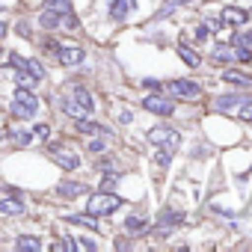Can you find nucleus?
Here are the masks:
<instances>
[{"label":"nucleus","mask_w":252,"mask_h":252,"mask_svg":"<svg viewBox=\"0 0 252 252\" xmlns=\"http://www.w3.org/2000/svg\"><path fill=\"white\" fill-rule=\"evenodd\" d=\"M237 119H240V122H252V101H249V104H240Z\"/></svg>","instance_id":"b1692460"},{"label":"nucleus","mask_w":252,"mask_h":252,"mask_svg":"<svg viewBox=\"0 0 252 252\" xmlns=\"http://www.w3.org/2000/svg\"><path fill=\"white\" fill-rule=\"evenodd\" d=\"M9 137L15 140V146H30L33 143V131H12Z\"/></svg>","instance_id":"412c9836"},{"label":"nucleus","mask_w":252,"mask_h":252,"mask_svg":"<svg viewBox=\"0 0 252 252\" xmlns=\"http://www.w3.org/2000/svg\"><path fill=\"white\" fill-rule=\"evenodd\" d=\"M104 149H107V143H98V140H92V143H89V152H92V155H101Z\"/></svg>","instance_id":"c85d7f7f"},{"label":"nucleus","mask_w":252,"mask_h":252,"mask_svg":"<svg viewBox=\"0 0 252 252\" xmlns=\"http://www.w3.org/2000/svg\"><path fill=\"white\" fill-rule=\"evenodd\" d=\"M83 190H86V187L77 184V181H63V184H60V193H63V196H80Z\"/></svg>","instance_id":"6ab92c4d"},{"label":"nucleus","mask_w":252,"mask_h":252,"mask_svg":"<svg viewBox=\"0 0 252 252\" xmlns=\"http://www.w3.org/2000/svg\"><path fill=\"white\" fill-rule=\"evenodd\" d=\"M9 63H12L15 68H21V71L33 74L36 80H42V77H45V68H42V63H39V60H24V57H18V54H9Z\"/></svg>","instance_id":"6e6552de"},{"label":"nucleus","mask_w":252,"mask_h":252,"mask_svg":"<svg viewBox=\"0 0 252 252\" xmlns=\"http://www.w3.org/2000/svg\"><path fill=\"white\" fill-rule=\"evenodd\" d=\"M86 208H89L92 217H107V214H113V211L122 208V199L116 193H95V196H89Z\"/></svg>","instance_id":"7ed1b4c3"},{"label":"nucleus","mask_w":252,"mask_h":252,"mask_svg":"<svg viewBox=\"0 0 252 252\" xmlns=\"http://www.w3.org/2000/svg\"><path fill=\"white\" fill-rule=\"evenodd\" d=\"M0 214H6V217H21L24 214V205L18 199H0Z\"/></svg>","instance_id":"f8f14e48"},{"label":"nucleus","mask_w":252,"mask_h":252,"mask_svg":"<svg viewBox=\"0 0 252 252\" xmlns=\"http://www.w3.org/2000/svg\"><path fill=\"white\" fill-rule=\"evenodd\" d=\"M196 39L205 42V39H208V27H199V30H196Z\"/></svg>","instance_id":"c756f323"},{"label":"nucleus","mask_w":252,"mask_h":252,"mask_svg":"<svg viewBox=\"0 0 252 252\" xmlns=\"http://www.w3.org/2000/svg\"><path fill=\"white\" fill-rule=\"evenodd\" d=\"M178 57H181V60H184V63H187V65H190V68H196V65H199V63H202V57H199V54H196V51H190V48H187V45H181V48H178Z\"/></svg>","instance_id":"2eb2a0df"},{"label":"nucleus","mask_w":252,"mask_h":252,"mask_svg":"<svg viewBox=\"0 0 252 252\" xmlns=\"http://www.w3.org/2000/svg\"><path fill=\"white\" fill-rule=\"evenodd\" d=\"M18 83H21V86H27V89H30V86H33V83H36V77H33V74H27V71H21V74H18Z\"/></svg>","instance_id":"cd10ccee"},{"label":"nucleus","mask_w":252,"mask_h":252,"mask_svg":"<svg viewBox=\"0 0 252 252\" xmlns=\"http://www.w3.org/2000/svg\"><path fill=\"white\" fill-rule=\"evenodd\" d=\"M234 104H240V95H222V98H217V110H228Z\"/></svg>","instance_id":"4be33fe9"},{"label":"nucleus","mask_w":252,"mask_h":252,"mask_svg":"<svg viewBox=\"0 0 252 252\" xmlns=\"http://www.w3.org/2000/svg\"><path fill=\"white\" fill-rule=\"evenodd\" d=\"M222 80H225V83H240V86H252V77H246V74H237V71H222Z\"/></svg>","instance_id":"a211bd4d"},{"label":"nucleus","mask_w":252,"mask_h":252,"mask_svg":"<svg viewBox=\"0 0 252 252\" xmlns=\"http://www.w3.org/2000/svg\"><path fill=\"white\" fill-rule=\"evenodd\" d=\"M36 110H39V101H36V95L30 92V89H18L15 92V101H12V116L15 119H33L36 116Z\"/></svg>","instance_id":"f03ea898"},{"label":"nucleus","mask_w":252,"mask_h":252,"mask_svg":"<svg viewBox=\"0 0 252 252\" xmlns=\"http://www.w3.org/2000/svg\"><path fill=\"white\" fill-rule=\"evenodd\" d=\"M143 107L149 113H155V116H172V110H175V104L166 95H146L143 98Z\"/></svg>","instance_id":"0eeeda50"},{"label":"nucleus","mask_w":252,"mask_h":252,"mask_svg":"<svg viewBox=\"0 0 252 252\" xmlns=\"http://www.w3.org/2000/svg\"><path fill=\"white\" fill-rule=\"evenodd\" d=\"M6 30H9V27H6L3 21H0V39H3V36H6Z\"/></svg>","instance_id":"2f4dec72"},{"label":"nucleus","mask_w":252,"mask_h":252,"mask_svg":"<svg viewBox=\"0 0 252 252\" xmlns=\"http://www.w3.org/2000/svg\"><path fill=\"white\" fill-rule=\"evenodd\" d=\"M65 220H68V222H77V225H83V228H98V217H80V214H68Z\"/></svg>","instance_id":"f3484780"},{"label":"nucleus","mask_w":252,"mask_h":252,"mask_svg":"<svg viewBox=\"0 0 252 252\" xmlns=\"http://www.w3.org/2000/svg\"><path fill=\"white\" fill-rule=\"evenodd\" d=\"M246 9H240V6H225L222 12H220V24L222 27H240V24H246Z\"/></svg>","instance_id":"1a4fd4ad"},{"label":"nucleus","mask_w":252,"mask_h":252,"mask_svg":"<svg viewBox=\"0 0 252 252\" xmlns=\"http://www.w3.org/2000/svg\"><path fill=\"white\" fill-rule=\"evenodd\" d=\"M74 128L80 131V134H95V137H113L107 128H104V125H98V122H89L86 116L83 119H74Z\"/></svg>","instance_id":"9d476101"},{"label":"nucleus","mask_w":252,"mask_h":252,"mask_svg":"<svg viewBox=\"0 0 252 252\" xmlns=\"http://www.w3.org/2000/svg\"><path fill=\"white\" fill-rule=\"evenodd\" d=\"M184 3H190V0H166V6L160 9V15H169L172 9H178V6H184Z\"/></svg>","instance_id":"393cba45"},{"label":"nucleus","mask_w":252,"mask_h":252,"mask_svg":"<svg viewBox=\"0 0 252 252\" xmlns=\"http://www.w3.org/2000/svg\"><path fill=\"white\" fill-rule=\"evenodd\" d=\"M128 6H131L128 0H125V3H122V0H113V6H110V18H113V21H122L125 15H128Z\"/></svg>","instance_id":"dca6fc26"},{"label":"nucleus","mask_w":252,"mask_h":252,"mask_svg":"<svg viewBox=\"0 0 252 252\" xmlns=\"http://www.w3.org/2000/svg\"><path fill=\"white\" fill-rule=\"evenodd\" d=\"M146 140L152 143V146H160V149H166V152H175L178 149V143H181V137L175 134V131H169V128H152L149 134H146Z\"/></svg>","instance_id":"20e7f679"},{"label":"nucleus","mask_w":252,"mask_h":252,"mask_svg":"<svg viewBox=\"0 0 252 252\" xmlns=\"http://www.w3.org/2000/svg\"><path fill=\"white\" fill-rule=\"evenodd\" d=\"M181 220H184V217H178V214H169V211H166V214L160 217V225H175V222H181Z\"/></svg>","instance_id":"bb28decb"},{"label":"nucleus","mask_w":252,"mask_h":252,"mask_svg":"<svg viewBox=\"0 0 252 252\" xmlns=\"http://www.w3.org/2000/svg\"><path fill=\"white\" fill-rule=\"evenodd\" d=\"M60 21H63V15H60V12H51V9H45V12L39 15V24H42L45 30H54V27H60Z\"/></svg>","instance_id":"ddd939ff"},{"label":"nucleus","mask_w":252,"mask_h":252,"mask_svg":"<svg viewBox=\"0 0 252 252\" xmlns=\"http://www.w3.org/2000/svg\"><path fill=\"white\" fill-rule=\"evenodd\" d=\"M36 134H39V137H48V134H51V131H48V125H39V128H36Z\"/></svg>","instance_id":"7c9ffc66"},{"label":"nucleus","mask_w":252,"mask_h":252,"mask_svg":"<svg viewBox=\"0 0 252 252\" xmlns=\"http://www.w3.org/2000/svg\"><path fill=\"white\" fill-rule=\"evenodd\" d=\"M57 57H60V63H63V65H77V63H83V51H80V48H74V45H60Z\"/></svg>","instance_id":"9b49d317"},{"label":"nucleus","mask_w":252,"mask_h":252,"mask_svg":"<svg viewBox=\"0 0 252 252\" xmlns=\"http://www.w3.org/2000/svg\"><path fill=\"white\" fill-rule=\"evenodd\" d=\"M0 57H3V48H0Z\"/></svg>","instance_id":"473e14b6"},{"label":"nucleus","mask_w":252,"mask_h":252,"mask_svg":"<svg viewBox=\"0 0 252 252\" xmlns=\"http://www.w3.org/2000/svg\"><path fill=\"white\" fill-rule=\"evenodd\" d=\"M234 45H243V48H249V51H252V30H246V33H240V36L234 39Z\"/></svg>","instance_id":"a878e982"},{"label":"nucleus","mask_w":252,"mask_h":252,"mask_svg":"<svg viewBox=\"0 0 252 252\" xmlns=\"http://www.w3.org/2000/svg\"><path fill=\"white\" fill-rule=\"evenodd\" d=\"M92 107H95V101H92V95H89L83 86L71 89V92L63 98V110H65V116H71V119H83V116H89Z\"/></svg>","instance_id":"f257e3e1"},{"label":"nucleus","mask_w":252,"mask_h":252,"mask_svg":"<svg viewBox=\"0 0 252 252\" xmlns=\"http://www.w3.org/2000/svg\"><path fill=\"white\" fill-rule=\"evenodd\" d=\"M125 228H128V231H146V228H149V222H146V220H140V217H128V220H125Z\"/></svg>","instance_id":"aec40b11"},{"label":"nucleus","mask_w":252,"mask_h":252,"mask_svg":"<svg viewBox=\"0 0 252 252\" xmlns=\"http://www.w3.org/2000/svg\"><path fill=\"white\" fill-rule=\"evenodd\" d=\"M166 92L175 95V98H181V101H196V98L202 95V89H199L193 80H169V83H166Z\"/></svg>","instance_id":"423d86ee"},{"label":"nucleus","mask_w":252,"mask_h":252,"mask_svg":"<svg viewBox=\"0 0 252 252\" xmlns=\"http://www.w3.org/2000/svg\"><path fill=\"white\" fill-rule=\"evenodd\" d=\"M48 155H51L54 163L63 166V169H77V166H80V155H77L74 149H68V146H48Z\"/></svg>","instance_id":"39448f33"},{"label":"nucleus","mask_w":252,"mask_h":252,"mask_svg":"<svg viewBox=\"0 0 252 252\" xmlns=\"http://www.w3.org/2000/svg\"><path fill=\"white\" fill-rule=\"evenodd\" d=\"M18 249H42V243L36 240V237H18Z\"/></svg>","instance_id":"5701e85b"},{"label":"nucleus","mask_w":252,"mask_h":252,"mask_svg":"<svg viewBox=\"0 0 252 252\" xmlns=\"http://www.w3.org/2000/svg\"><path fill=\"white\" fill-rule=\"evenodd\" d=\"M45 9L60 12V15H71V3H68V0H45Z\"/></svg>","instance_id":"4468645a"},{"label":"nucleus","mask_w":252,"mask_h":252,"mask_svg":"<svg viewBox=\"0 0 252 252\" xmlns=\"http://www.w3.org/2000/svg\"><path fill=\"white\" fill-rule=\"evenodd\" d=\"M128 3H134V0H128Z\"/></svg>","instance_id":"72a5a7b5"}]
</instances>
